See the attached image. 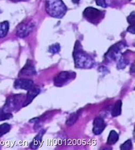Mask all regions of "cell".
<instances>
[{
    "label": "cell",
    "mask_w": 135,
    "mask_h": 150,
    "mask_svg": "<svg viewBox=\"0 0 135 150\" xmlns=\"http://www.w3.org/2000/svg\"><path fill=\"white\" fill-rule=\"evenodd\" d=\"M11 129V126L7 123H4L0 125V137L6 135Z\"/></svg>",
    "instance_id": "obj_17"
},
{
    "label": "cell",
    "mask_w": 135,
    "mask_h": 150,
    "mask_svg": "<svg viewBox=\"0 0 135 150\" xmlns=\"http://www.w3.org/2000/svg\"><path fill=\"white\" fill-rule=\"evenodd\" d=\"M127 31L129 33H132V34H135V25H130L127 28Z\"/></svg>",
    "instance_id": "obj_24"
},
{
    "label": "cell",
    "mask_w": 135,
    "mask_h": 150,
    "mask_svg": "<svg viewBox=\"0 0 135 150\" xmlns=\"http://www.w3.org/2000/svg\"><path fill=\"white\" fill-rule=\"evenodd\" d=\"M83 15L87 21L97 24L104 18V12L93 7H87L84 10Z\"/></svg>",
    "instance_id": "obj_4"
},
{
    "label": "cell",
    "mask_w": 135,
    "mask_h": 150,
    "mask_svg": "<svg viewBox=\"0 0 135 150\" xmlns=\"http://www.w3.org/2000/svg\"><path fill=\"white\" fill-rule=\"evenodd\" d=\"M14 87L17 89L29 90L34 87V82L27 79H18L14 82Z\"/></svg>",
    "instance_id": "obj_8"
},
{
    "label": "cell",
    "mask_w": 135,
    "mask_h": 150,
    "mask_svg": "<svg viewBox=\"0 0 135 150\" xmlns=\"http://www.w3.org/2000/svg\"><path fill=\"white\" fill-rule=\"evenodd\" d=\"M119 139V135L116 131L111 130L109 134L107 143L109 145H114Z\"/></svg>",
    "instance_id": "obj_15"
},
{
    "label": "cell",
    "mask_w": 135,
    "mask_h": 150,
    "mask_svg": "<svg viewBox=\"0 0 135 150\" xmlns=\"http://www.w3.org/2000/svg\"><path fill=\"white\" fill-rule=\"evenodd\" d=\"M46 10L52 17L62 18L66 15L67 8L62 0H46Z\"/></svg>",
    "instance_id": "obj_2"
},
{
    "label": "cell",
    "mask_w": 135,
    "mask_h": 150,
    "mask_svg": "<svg viewBox=\"0 0 135 150\" xmlns=\"http://www.w3.org/2000/svg\"><path fill=\"white\" fill-rule=\"evenodd\" d=\"M96 2L97 6H101L102 8H106L107 5V3L106 2L105 0H95Z\"/></svg>",
    "instance_id": "obj_23"
},
{
    "label": "cell",
    "mask_w": 135,
    "mask_h": 150,
    "mask_svg": "<svg viewBox=\"0 0 135 150\" xmlns=\"http://www.w3.org/2000/svg\"><path fill=\"white\" fill-rule=\"evenodd\" d=\"M36 71L35 66L32 60H27L25 66L19 72V76H32L36 74Z\"/></svg>",
    "instance_id": "obj_9"
},
{
    "label": "cell",
    "mask_w": 135,
    "mask_h": 150,
    "mask_svg": "<svg viewBox=\"0 0 135 150\" xmlns=\"http://www.w3.org/2000/svg\"><path fill=\"white\" fill-rule=\"evenodd\" d=\"M25 99V96L22 94H17L10 96L6 100L2 110L6 112L9 113L11 111L19 110L21 106L23 107Z\"/></svg>",
    "instance_id": "obj_3"
},
{
    "label": "cell",
    "mask_w": 135,
    "mask_h": 150,
    "mask_svg": "<svg viewBox=\"0 0 135 150\" xmlns=\"http://www.w3.org/2000/svg\"><path fill=\"white\" fill-rule=\"evenodd\" d=\"M9 30L8 21H4L0 23V38H3L6 36Z\"/></svg>",
    "instance_id": "obj_14"
},
{
    "label": "cell",
    "mask_w": 135,
    "mask_h": 150,
    "mask_svg": "<svg viewBox=\"0 0 135 150\" xmlns=\"http://www.w3.org/2000/svg\"><path fill=\"white\" fill-rule=\"evenodd\" d=\"M34 25L31 21H25L21 23L17 27L16 34L17 35L21 38H24L30 35L33 30Z\"/></svg>",
    "instance_id": "obj_7"
},
{
    "label": "cell",
    "mask_w": 135,
    "mask_h": 150,
    "mask_svg": "<svg viewBox=\"0 0 135 150\" xmlns=\"http://www.w3.org/2000/svg\"><path fill=\"white\" fill-rule=\"evenodd\" d=\"M127 21L130 25H135V11H133L127 18Z\"/></svg>",
    "instance_id": "obj_22"
},
{
    "label": "cell",
    "mask_w": 135,
    "mask_h": 150,
    "mask_svg": "<svg viewBox=\"0 0 135 150\" xmlns=\"http://www.w3.org/2000/svg\"><path fill=\"white\" fill-rule=\"evenodd\" d=\"M73 57L75 66L77 68L90 69L94 65V62L92 58L83 50L81 44L78 41L75 43Z\"/></svg>",
    "instance_id": "obj_1"
},
{
    "label": "cell",
    "mask_w": 135,
    "mask_h": 150,
    "mask_svg": "<svg viewBox=\"0 0 135 150\" xmlns=\"http://www.w3.org/2000/svg\"><path fill=\"white\" fill-rule=\"evenodd\" d=\"M79 115H80V111H77V112L71 114L69 118L68 119V120H66V125L69 126L73 125L78 120Z\"/></svg>",
    "instance_id": "obj_16"
},
{
    "label": "cell",
    "mask_w": 135,
    "mask_h": 150,
    "mask_svg": "<svg viewBox=\"0 0 135 150\" xmlns=\"http://www.w3.org/2000/svg\"><path fill=\"white\" fill-rule=\"evenodd\" d=\"M126 47V44L123 42H118L111 46L105 54L106 60L108 61H115L121 57L122 50Z\"/></svg>",
    "instance_id": "obj_5"
},
{
    "label": "cell",
    "mask_w": 135,
    "mask_h": 150,
    "mask_svg": "<svg viewBox=\"0 0 135 150\" xmlns=\"http://www.w3.org/2000/svg\"><path fill=\"white\" fill-rule=\"evenodd\" d=\"M122 102L121 100H118L114 104V107L111 111V116L113 117H116L121 114Z\"/></svg>",
    "instance_id": "obj_13"
},
{
    "label": "cell",
    "mask_w": 135,
    "mask_h": 150,
    "mask_svg": "<svg viewBox=\"0 0 135 150\" xmlns=\"http://www.w3.org/2000/svg\"><path fill=\"white\" fill-rule=\"evenodd\" d=\"M60 51V46L59 44L56 43L55 45H51L49 49V51L53 54H57Z\"/></svg>",
    "instance_id": "obj_21"
},
{
    "label": "cell",
    "mask_w": 135,
    "mask_h": 150,
    "mask_svg": "<svg viewBox=\"0 0 135 150\" xmlns=\"http://www.w3.org/2000/svg\"><path fill=\"white\" fill-rule=\"evenodd\" d=\"M129 60L124 57H121L120 60H119V63L117 64V67L119 69H123L125 68L129 64Z\"/></svg>",
    "instance_id": "obj_18"
},
{
    "label": "cell",
    "mask_w": 135,
    "mask_h": 150,
    "mask_svg": "<svg viewBox=\"0 0 135 150\" xmlns=\"http://www.w3.org/2000/svg\"><path fill=\"white\" fill-rule=\"evenodd\" d=\"M75 72L69 71L60 72L54 78V84L56 87H62L75 79Z\"/></svg>",
    "instance_id": "obj_6"
},
{
    "label": "cell",
    "mask_w": 135,
    "mask_h": 150,
    "mask_svg": "<svg viewBox=\"0 0 135 150\" xmlns=\"http://www.w3.org/2000/svg\"><path fill=\"white\" fill-rule=\"evenodd\" d=\"M129 1H131V0H129Z\"/></svg>",
    "instance_id": "obj_26"
},
{
    "label": "cell",
    "mask_w": 135,
    "mask_h": 150,
    "mask_svg": "<svg viewBox=\"0 0 135 150\" xmlns=\"http://www.w3.org/2000/svg\"><path fill=\"white\" fill-rule=\"evenodd\" d=\"M40 93V89L34 87L32 89L28 90V93L24 100L23 107H25L31 104L36 96Z\"/></svg>",
    "instance_id": "obj_11"
},
{
    "label": "cell",
    "mask_w": 135,
    "mask_h": 150,
    "mask_svg": "<svg viewBox=\"0 0 135 150\" xmlns=\"http://www.w3.org/2000/svg\"><path fill=\"white\" fill-rule=\"evenodd\" d=\"M106 127V124L102 118L96 117L93 121V132L95 135H100L105 130Z\"/></svg>",
    "instance_id": "obj_10"
},
{
    "label": "cell",
    "mask_w": 135,
    "mask_h": 150,
    "mask_svg": "<svg viewBox=\"0 0 135 150\" xmlns=\"http://www.w3.org/2000/svg\"><path fill=\"white\" fill-rule=\"evenodd\" d=\"M72 2L75 4H78L80 0H72Z\"/></svg>",
    "instance_id": "obj_25"
},
{
    "label": "cell",
    "mask_w": 135,
    "mask_h": 150,
    "mask_svg": "<svg viewBox=\"0 0 135 150\" xmlns=\"http://www.w3.org/2000/svg\"><path fill=\"white\" fill-rule=\"evenodd\" d=\"M12 117V114L11 113L6 112L2 109L0 110V121L10 119Z\"/></svg>",
    "instance_id": "obj_19"
},
{
    "label": "cell",
    "mask_w": 135,
    "mask_h": 150,
    "mask_svg": "<svg viewBox=\"0 0 135 150\" xmlns=\"http://www.w3.org/2000/svg\"><path fill=\"white\" fill-rule=\"evenodd\" d=\"M132 142L130 139L127 140L123 144H122L121 146H120V149L121 150H131V149H132Z\"/></svg>",
    "instance_id": "obj_20"
},
{
    "label": "cell",
    "mask_w": 135,
    "mask_h": 150,
    "mask_svg": "<svg viewBox=\"0 0 135 150\" xmlns=\"http://www.w3.org/2000/svg\"><path fill=\"white\" fill-rule=\"evenodd\" d=\"M46 130H42L39 134L33 139V141L30 144V147L32 149H37L40 146L42 142L43 136L45 134Z\"/></svg>",
    "instance_id": "obj_12"
}]
</instances>
